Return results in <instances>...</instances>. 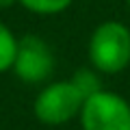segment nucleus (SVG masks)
<instances>
[{
    "label": "nucleus",
    "instance_id": "obj_1",
    "mask_svg": "<svg viewBox=\"0 0 130 130\" xmlns=\"http://www.w3.org/2000/svg\"><path fill=\"white\" fill-rule=\"evenodd\" d=\"M89 61L100 74H119L130 65V28L117 20L98 24L89 37Z\"/></svg>",
    "mask_w": 130,
    "mask_h": 130
},
{
    "label": "nucleus",
    "instance_id": "obj_2",
    "mask_svg": "<svg viewBox=\"0 0 130 130\" xmlns=\"http://www.w3.org/2000/svg\"><path fill=\"white\" fill-rule=\"evenodd\" d=\"M87 95L83 89L70 80H56L43 87L32 102V113L46 126H61L80 115Z\"/></svg>",
    "mask_w": 130,
    "mask_h": 130
},
{
    "label": "nucleus",
    "instance_id": "obj_3",
    "mask_svg": "<svg viewBox=\"0 0 130 130\" xmlns=\"http://www.w3.org/2000/svg\"><path fill=\"white\" fill-rule=\"evenodd\" d=\"M78 117L83 130H130L128 100L106 89L91 93Z\"/></svg>",
    "mask_w": 130,
    "mask_h": 130
},
{
    "label": "nucleus",
    "instance_id": "obj_4",
    "mask_svg": "<svg viewBox=\"0 0 130 130\" xmlns=\"http://www.w3.org/2000/svg\"><path fill=\"white\" fill-rule=\"evenodd\" d=\"M54 54L52 48L37 35H24L22 39H18V50H15L13 67L22 83L37 85L43 83L52 76L54 72Z\"/></svg>",
    "mask_w": 130,
    "mask_h": 130
},
{
    "label": "nucleus",
    "instance_id": "obj_5",
    "mask_svg": "<svg viewBox=\"0 0 130 130\" xmlns=\"http://www.w3.org/2000/svg\"><path fill=\"white\" fill-rule=\"evenodd\" d=\"M15 50H18V37H15L11 28L0 20V74L13 67Z\"/></svg>",
    "mask_w": 130,
    "mask_h": 130
},
{
    "label": "nucleus",
    "instance_id": "obj_6",
    "mask_svg": "<svg viewBox=\"0 0 130 130\" xmlns=\"http://www.w3.org/2000/svg\"><path fill=\"white\" fill-rule=\"evenodd\" d=\"M74 0H20V5L24 9L32 11L37 15H54L65 11Z\"/></svg>",
    "mask_w": 130,
    "mask_h": 130
},
{
    "label": "nucleus",
    "instance_id": "obj_7",
    "mask_svg": "<svg viewBox=\"0 0 130 130\" xmlns=\"http://www.w3.org/2000/svg\"><path fill=\"white\" fill-rule=\"evenodd\" d=\"M15 2H20V0H0V9H9V7H13Z\"/></svg>",
    "mask_w": 130,
    "mask_h": 130
},
{
    "label": "nucleus",
    "instance_id": "obj_8",
    "mask_svg": "<svg viewBox=\"0 0 130 130\" xmlns=\"http://www.w3.org/2000/svg\"><path fill=\"white\" fill-rule=\"evenodd\" d=\"M126 2H128V5H130V0H126Z\"/></svg>",
    "mask_w": 130,
    "mask_h": 130
}]
</instances>
